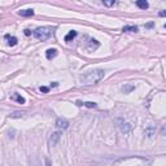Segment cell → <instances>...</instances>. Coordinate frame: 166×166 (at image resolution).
Returning <instances> with one entry per match:
<instances>
[{"mask_svg": "<svg viewBox=\"0 0 166 166\" xmlns=\"http://www.w3.org/2000/svg\"><path fill=\"white\" fill-rule=\"evenodd\" d=\"M11 99H12V100H16V101H17V103H20V104H25V99L22 98V96H20V95H18V93H13Z\"/></svg>", "mask_w": 166, "mask_h": 166, "instance_id": "12", "label": "cell"}, {"mask_svg": "<svg viewBox=\"0 0 166 166\" xmlns=\"http://www.w3.org/2000/svg\"><path fill=\"white\" fill-rule=\"evenodd\" d=\"M18 13H20V16H22V17H31V16H34V11L33 9H22Z\"/></svg>", "mask_w": 166, "mask_h": 166, "instance_id": "9", "label": "cell"}, {"mask_svg": "<svg viewBox=\"0 0 166 166\" xmlns=\"http://www.w3.org/2000/svg\"><path fill=\"white\" fill-rule=\"evenodd\" d=\"M5 39L8 40V46H11V47H14L18 42L16 36H11V35H5Z\"/></svg>", "mask_w": 166, "mask_h": 166, "instance_id": "10", "label": "cell"}, {"mask_svg": "<svg viewBox=\"0 0 166 166\" xmlns=\"http://www.w3.org/2000/svg\"><path fill=\"white\" fill-rule=\"evenodd\" d=\"M52 31H53V29L52 27H49V26L38 27V29L34 31V36H35L38 40H40V42H44V40L51 38Z\"/></svg>", "mask_w": 166, "mask_h": 166, "instance_id": "3", "label": "cell"}, {"mask_svg": "<svg viewBox=\"0 0 166 166\" xmlns=\"http://www.w3.org/2000/svg\"><path fill=\"white\" fill-rule=\"evenodd\" d=\"M57 55H58V51L56 48H49V49H47V52H46V56H47V58H48V60L55 58Z\"/></svg>", "mask_w": 166, "mask_h": 166, "instance_id": "7", "label": "cell"}, {"mask_svg": "<svg viewBox=\"0 0 166 166\" xmlns=\"http://www.w3.org/2000/svg\"><path fill=\"white\" fill-rule=\"evenodd\" d=\"M113 166H152V161L143 156H127L114 161Z\"/></svg>", "mask_w": 166, "mask_h": 166, "instance_id": "1", "label": "cell"}, {"mask_svg": "<svg viewBox=\"0 0 166 166\" xmlns=\"http://www.w3.org/2000/svg\"><path fill=\"white\" fill-rule=\"evenodd\" d=\"M136 5H138V7H139L140 9H147V8L149 7L148 3H147L145 0H138V1H136Z\"/></svg>", "mask_w": 166, "mask_h": 166, "instance_id": "13", "label": "cell"}, {"mask_svg": "<svg viewBox=\"0 0 166 166\" xmlns=\"http://www.w3.org/2000/svg\"><path fill=\"white\" fill-rule=\"evenodd\" d=\"M145 133L148 134V135H147V136H148V138H151V136H152V134H153V128H149V130H147Z\"/></svg>", "mask_w": 166, "mask_h": 166, "instance_id": "19", "label": "cell"}, {"mask_svg": "<svg viewBox=\"0 0 166 166\" xmlns=\"http://www.w3.org/2000/svg\"><path fill=\"white\" fill-rule=\"evenodd\" d=\"M46 166H52V164H51V161H49L48 158H46Z\"/></svg>", "mask_w": 166, "mask_h": 166, "instance_id": "22", "label": "cell"}, {"mask_svg": "<svg viewBox=\"0 0 166 166\" xmlns=\"http://www.w3.org/2000/svg\"><path fill=\"white\" fill-rule=\"evenodd\" d=\"M103 78H104V70L96 69V70L90 71V73H87L84 77H82V83L84 86H92V84L99 83Z\"/></svg>", "mask_w": 166, "mask_h": 166, "instance_id": "2", "label": "cell"}, {"mask_svg": "<svg viewBox=\"0 0 166 166\" xmlns=\"http://www.w3.org/2000/svg\"><path fill=\"white\" fill-rule=\"evenodd\" d=\"M76 36H77V31H74V30H71V31H70V33H69V34H68V35H66V36H65V42H66V43H69V42H71V40H73L74 38H76Z\"/></svg>", "mask_w": 166, "mask_h": 166, "instance_id": "11", "label": "cell"}, {"mask_svg": "<svg viewBox=\"0 0 166 166\" xmlns=\"http://www.w3.org/2000/svg\"><path fill=\"white\" fill-rule=\"evenodd\" d=\"M103 3H104V5H108V7H112V5L117 4V1H114V0L113 1H103Z\"/></svg>", "mask_w": 166, "mask_h": 166, "instance_id": "18", "label": "cell"}, {"mask_svg": "<svg viewBox=\"0 0 166 166\" xmlns=\"http://www.w3.org/2000/svg\"><path fill=\"white\" fill-rule=\"evenodd\" d=\"M24 112H14V113H12V114H9V118H21V117H24Z\"/></svg>", "mask_w": 166, "mask_h": 166, "instance_id": "14", "label": "cell"}, {"mask_svg": "<svg viewBox=\"0 0 166 166\" xmlns=\"http://www.w3.org/2000/svg\"><path fill=\"white\" fill-rule=\"evenodd\" d=\"M56 127H57L58 130H66L69 127V122L65 120V118H57V120H56Z\"/></svg>", "mask_w": 166, "mask_h": 166, "instance_id": "4", "label": "cell"}, {"mask_svg": "<svg viewBox=\"0 0 166 166\" xmlns=\"http://www.w3.org/2000/svg\"><path fill=\"white\" fill-rule=\"evenodd\" d=\"M61 138V133L60 131H56V133H52V135L49 136V145H56L58 143Z\"/></svg>", "mask_w": 166, "mask_h": 166, "instance_id": "5", "label": "cell"}, {"mask_svg": "<svg viewBox=\"0 0 166 166\" xmlns=\"http://www.w3.org/2000/svg\"><path fill=\"white\" fill-rule=\"evenodd\" d=\"M24 33H25V35H27V36H29L30 34H31V31H30L29 29H26V30H24Z\"/></svg>", "mask_w": 166, "mask_h": 166, "instance_id": "21", "label": "cell"}, {"mask_svg": "<svg viewBox=\"0 0 166 166\" xmlns=\"http://www.w3.org/2000/svg\"><path fill=\"white\" fill-rule=\"evenodd\" d=\"M39 90L42 91V92H48V91H49V88H48V87H40Z\"/></svg>", "mask_w": 166, "mask_h": 166, "instance_id": "20", "label": "cell"}, {"mask_svg": "<svg viewBox=\"0 0 166 166\" xmlns=\"http://www.w3.org/2000/svg\"><path fill=\"white\" fill-rule=\"evenodd\" d=\"M51 86H53V87H57V86H58V84H57V82H53V83L51 84Z\"/></svg>", "mask_w": 166, "mask_h": 166, "instance_id": "25", "label": "cell"}, {"mask_svg": "<svg viewBox=\"0 0 166 166\" xmlns=\"http://www.w3.org/2000/svg\"><path fill=\"white\" fill-rule=\"evenodd\" d=\"M118 122L121 123V125H118V126H120L122 133H128V131L131 130V125H130V123H127V122H123L122 120H118Z\"/></svg>", "mask_w": 166, "mask_h": 166, "instance_id": "6", "label": "cell"}, {"mask_svg": "<svg viewBox=\"0 0 166 166\" xmlns=\"http://www.w3.org/2000/svg\"><path fill=\"white\" fill-rule=\"evenodd\" d=\"M152 26H153V22H149V24H148V25H147V26H145V27H152Z\"/></svg>", "mask_w": 166, "mask_h": 166, "instance_id": "24", "label": "cell"}, {"mask_svg": "<svg viewBox=\"0 0 166 166\" xmlns=\"http://www.w3.org/2000/svg\"><path fill=\"white\" fill-rule=\"evenodd\" d=\"M160 16H161V17H164V16H166V12H165V11L160 12Z\"/></svg>", "mask_w": 166, "mask_h": 166, "instance_id": "23", "label": "cell"}, {"mask_svg": "<svg viewBox=\"0 0 166 166\" xmlns=\"http://www.w3.org/2000/svg\"><path fill=\"white\" fill-rule=\"evenodd\" d=\"M123 31H130V33H138V27L136 26H125Z\"/></svg>", "mask_w": 166, "mask_h": 166, "instance_id": "15", "label": "cell"}, {"mask_svg": "<svg viewBox=\"0 0 166 166\" xmlns=\"http://www.w3.org/2000/svg\"><path fill=\"white\" fill-rule=\"evenodd\" d=\"M82 105L87 106V108H96V106H98V104H96V103H92V101H86V103H82Z\"/></svg>", "mask_w": 166, "mask_h": 166, "instance_id": "17", "label": "cell"}, {"mask_svg": "<svg viewBox=\"0 0 166 166\" xmlns=\"http://www.w3.org/2000/svg\"><path fill=\"white\" fill-rule=\"evenodd\" d=\"M99 46H100V43L96 39H90L88 46H87V49H88V51H95Z\"/></svg>", "mask_w": 166, "mask_h": 166, "instance_id": "8", "label": "cell"}, {"mask_svg": "<svg viewBox=\"0 0 166 166\" xmlns=\"http://www.w3.org/2000/svg\"><path fill=\"white\" fill-rule=\"evenodd\" d=\"M134 88H135V87H134L133 84H128V86H123V88H122V91H123L125 93H128V92H131V91H133Z\"/></svg>", "mask_w": 166, "mask_h": 166, "instance_id": "16", "label": "cell"}]
</instances>
